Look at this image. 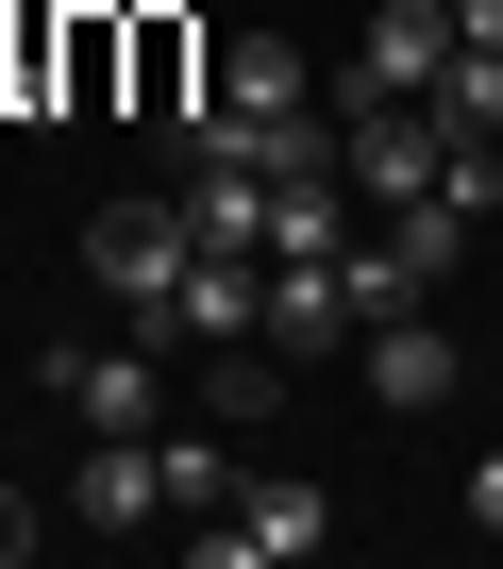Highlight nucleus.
<instances>
[{
	"mask_svg": "<svg viewBox=\"0 0 503 569\" xmlns=\"http://www.w3.org/2000/svg\"><path fill=\"white\" fill-rule=\"evenodd\" d=\"M453 34H470V51H503V0H453Z\"/></svg>",
	"mask_w": 503,
	"mask_h": 569,
	"instance_id": "obj_17",
	"label": "nucleus"
},
{
	"mask_svg": "<svg viewBox=\"0 0 503 569\" xmlns=\"http://www.w3.org/2000/svg\"><path fill=\"white\" fill-rule=\"evenodd\" d=\"M34 536H51V519H34V502H18V486H0V569H18V552H34Z\"/></svg>",
	"mask_w": 503,
	"mask_h": 569,
	"instance_id": "obj_15",
	"label": "nucleus"
},
{
	"mask_svg": "<svg viewBox=\"0 0 503 569\" xmlns=\"http://www.w3.org/2000/svg\"><path fill=\"white\" fill-rule=\"evenodd\" d=\"M269 336H286V369L353 336V284H336V251H286V268H269Z\"/></svg>",
	"mask_w": 503,
	"mask_h": 569,
	"instance_id": "obj_11",
	"label": "nucleus"
},
{
	"mask_svg": "<svg viewBox=\"0 0 503 569\" xmlns=\"http://www.w3.org/2000/svg\"><path fill=\"white\" fill-rule=\"evenodd\" d=\"M353 352H369V402H403V419H436V402L470 386V369H453V336H436V302H420V319H369Z\"/></svg>",
	"mask_w": 503,
	"mask_h": 569,
	"instance_id": "obj_8",
	"label": "nucleus"
},
{
	"mask_svg": "<svg viewBox=\"0 0 503 569\" xmlns=\"http://www.w3.org/2000/svg\"><path fill=\"white\" fill-rule=\"evenodd\" d=\"M470 536H503V452H486V469H470Z\"/></svg>",
	"mask_w": 503,
	"mask_h": 569,
	"instance_id": "obj_16",
	"label": "nucleus"
},
{
	"mask_svg": "<svg viewBox=\"0 0 503 569\" xmlns=\"http://www.w3.org/2000/svg\"><path fill=\"white\" fill-rule=\"evenodd\" d=\"M118 101V18H68V118Z\"/></svg>",
	"mask_w": 503,
	"mask_h": 569,
	"instance_id": "obj_14",
	"label": "nucleus"
},
{
	"mask_svg": "<svg viewBox=\"0 0 503 569\" xmlns=\"http://www.w3.org/2000/svg\"><path fill=\"white\" fill-rule=\"evenodd\" d=\"M235 336H269V251H201L168 302V352H235Z\"/></svg>",
	"mask_w": 503,
	"mask_h": 569,
	"instance_id": "obj_6",
	"label": "nucleus"
},
{
	"mask_svg": "<svg viewBox=\"0 0 503 569\" xmlns=\"http://www.w3.org/2000/svg\"><path fill=\"white\" fill-rule=\"evenodd\" d=\"M185 218H201V251H269V168L251 151H185Z\"/></svg>",
	"mask_w": 503,
	"mask_h": 569,
	"instance_id": "obj_10",
	"label": "nucleus"
},
{
	"mask_svg": "<svg viewBox=\"0 0 503 569\" xmlns=\"http://www.w3.org/2000/svg\"><path fill=\"white\" fill-rule=\"evenodd\" d=\"M151 469H168V519H218V502H235V486H251V469H235V436H218V419H201V436H151Z\"/></svg>",
	"mask_w": 503,
	"mask_h": 569,
	"instance_id": "obj_12",
	"label": "nucleus"
},
{
	"mask_svg": "<svg viewBox=\"0 0 503 569\" xmlns=\"http://www.w3.org/2000/svg\"><path fill=\"white\" fill-rule=\"evenodd\" d=\"M436 68H453V0H386L369 51H353V84H336V118L353 101H436Z\"/></svg>",
	"mask_w": 503,
	"mask_h": 569,
	"instance_id": "obj_5",
	"label": "nucleus"
},
{
	"mask_svg": "<svg viewBox=\"0 0 503 569\" xmlns=\"http://www.w3.org/2000/svg\"><path fill=\"white\" fill-rule=\"evenodd\" d=\"M185 536H201V569H303V552L336 536V502H319L303 469H251V486H235L218 519H185Z\"/></svg>",
	"mask_w": 503,
	"mask_h": 569,
	"instance_id": "obj_2",
	"label": "nucleus"
},
{
	"mask_svg": "<svg viewBox=\"0 0 503 569\" xmlns=\"http://www.w3.org/2000/svg\"><path fill=\"white\" fill-rule=\"evenodd\" d=\"M118 101L168 118V134L201 118V51H185V18H118Z\"/></svg>",
	"mask_w": 503,
	"mask_h": 569,
	"instance_id": "obj_9",
	"label": "nucleus"
},
{
	"mask_svg": "<svg viewBox=\"0 0 503 569\" xmlns=\"http://www.w3.org/2000/svg\"><path fill=\"white\" fill-rule=\"evenodd\" d=\"M486 251H503V218H486Z\"/></svg>",
	"mask_w": 503,
	"mask_h": 569,
	"instance_id": "obj_18",
	"label": "nucleus"
},
{
	"mask_svg": "<svg viewBox=\"0 0 503 569\" xmlns=\"http://www.w3.org/2000/svg\"><path fill=\"white\" fill-rule=\"evenodd\" d=\"M185 268H201V218H185V201H101V218H85V284H101L135 336H168Z\"/></svg>",
	"mask_w": 503,
	"mask_h": 569,
	"instance_id": "obj_1",
	"label": "nucleus"
},
{
	"mask_svg": "<svg viewBox=\"0 0 503 569\" xmlns=\"http://www.w3.org/2000/svg\"><path fill=\"white\" fill-rule=\"evenodd\" d=\"M436 134H503V51L453 34V68H436Z\"/></svg>",
	"mask_w": 503,
	"mask_h": 569,
	"instance_id": "obj_13",
	"label": "nucleus"
},
{
	"mask_svg": "<svg viewBox=\"0 0 503 569\" xmlns=\"http://www.w3.org/2000/svg\"><path fill=\"white\" fill-rule=\"evenodd\" d=\"M135 519H168L151 436H85V469H68V536H135Z\"/></svg>",
	"mask_w": 503,
	"mask_h": 569,
	"instance_id": "obj_7",
	"label": "nucleus"
},
{
	"mask_svg": "<svg viewBox=\"0 0 503 569\" xmlns=\"http://www.w3.org/2000/svg\"><path fill=\"white\" fill-rule=\"evenodd\" d=\"M51 386H68V419H85V436H168V369H151L135 336H85V352H51Z\"/></svg>",
	"mask_w": 503,
	"mask_h": 569,
	"instance_id": "obj_4",
	"label": "nucleus"
},
{
	"mask_svg": "<svg viewBox=\"0 0 503 569\" xmlns=\"http://www.w3.org/2000/svg\"><path fill=\"white\" fill-rule=\"evenodd\" d=\"M436 151H453V134H436V101H353V134H336L353 201H386V218H403V201L436 184Z\"/></svg>",
	"mask_w": 503,
	"mask_h": 569,
	"instance_id": "obj_3",
	"label": "nucleus"
}]
</instances>
